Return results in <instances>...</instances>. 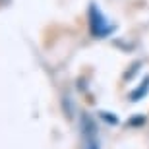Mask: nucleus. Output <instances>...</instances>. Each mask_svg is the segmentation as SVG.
<instances>
[{
	"label": "nucleus",
	"instance_id": "1",
	"mask_svg": "<svg viewBox=\"0 0 149 149\" xmlns=\"http://www.w3.org/2000/svg\"><path fill=\"white\" fill-rule=\"evenodd\" d=\"M89 29L95 39H105L114 31V25L107 22V17L103 16V12L97 8L95 2H91V6H89Z\"/></svg>",
	"mask_w": 149,
	"mask_h": 149
},
{
	"label": "nucleus",
	"instance_id": "2",
	"mask_svg": "<svg viewBox=\"0 0 149 149\" xmlns=\"http://www.w3.org/2000/svg\"><path fill=\"white\" fill-rule=\"evenodd\" d=\"M81 136H83V149H97V128L91 116H81Z\"/></svg>",
	"mask_w": 149,
	"mask_h": 149
},
{
	"label": "nucleus",
	"instance_id": "3",
	"mask_svg": "<svg viewBox=\"0 0 149 149\" xmlns=\"http://www.w3.org/2000/svg\"><path fill=\"white\" fill-rule=\"evenodd\" d=\"M147 93H149V76H145L143 83H141V85H139L136 91H132V93H130V99L136 103V101L143 99V95H147Z\"/></svg>",
	"mask_w": 149,
	"mask_h": 149
},
{
	"label": "nucleus",
	"instance_id": "4",
	"mask_svg": "<svg viewBox=\"0 0 149 149\" xmlns=\"http://www.w3.org/2000/svg\"><path fill=\"white\" fill-rule=\"evenodd\" d=\"M101 118L107 120L109 124H118V118H116V116H111V112H101Z\"/></svg>",
	"mask_w": 149,
	"mask_h": 149
},
{
	"label": "nucleus",
	"instance_id": "5",
	"mask_svg": "<svg viewBox=\"0 0 149 149\" xmlns=\"http://www.w3.org/2000/svg\"><path fill=\"white\" fill-rule=\"evenodd\" d=\"M130 124H145V116H139V118H134Z\"/></svg>",
	"mask_w": 149,
	"mask_h": 149
}]
</instances>
